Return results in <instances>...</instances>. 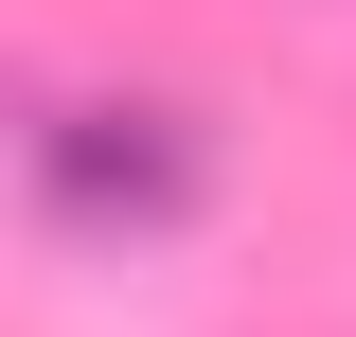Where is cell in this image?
<instances>
[{"label": "cell", "instance_id": "obj_1", "mask_svg": "<svg viewBox=\"0 0 356 337\" xmlns=\"http://www.w3.org/2000/svg\"><path fill=\"white\" fill-rule=\"evenodd\" d=\"M36 196H54V231H196V196H214V142L178 125V107H72V125L36 142Z\"/></svg>", "mask_w": 356, "mask_h": 337}]
</instances>
